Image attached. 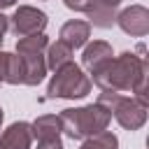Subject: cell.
I'll return each mask as SVG.
<instances>
[{
	"mask_svg": "<svg viewBox=\"0 0 149 149\" xmlns=\"http://www.w3.org/2000/svg\"><path fill=\"white\" fill-rule=\"evenodd\" d=\"M100 91H130L135 93L133 98L140 105H149L147 98V74H149V63L144 56H137L133 51H123L116 58L112 56L105 65H100L95 72H91Z\"/></svg>",
	"mask_w": 149,
	"mask_h": 149,
	"instance_id": "obj_1",
	"label": "cell"
},
{
	"mask_svg": "<svg viewBox=\"0 0 149 149\" xmlns=\"http://www.w3.org/2000/svg\"><path fill=\"white\" fill-rule=\"evenodd\" d=\"M58 119H61V133H65L70 140H86L91 135L107 130L112 114L102 105L93 102L84 107H68L58 114Z\"/></svg>",
	"mask_w": 149,
	"mask_h": 149,
	"instance_id": "obj_2",
	"label": "cell"
},
{
	"mask_svg": "<svg viewBox=\"0 0 149 149\" xmlns=\"http://www.w3.org/2000/svg\"><path fill=\"white\" fill-rule=\"evenodd\" d=\"M91 77L77 65L68 63L58 70H54V77L47 86V98H65V100H77L91 93Z\"/></svg>",
	"mask_w": 149,
	"mask_h": 149,
	"instance_id": "obj_3",
	"label": "cell"
},
{
	"mask_svg": "<svg viewBox=\"0 0 149 149\" xmlns=\"http://www.w3.org/2000/svg\"><path fill=\"white\" fill-rule=\"evenodd\" d=\"M109 114L126 130H137L147 123V105H140L135 98H126L121 93L114 100V105L109 107Z\"/></svg>",
	"mask_w": 149,
	"mask_h": 149,
	"instance_id": "obj_4",
	"label": "cell"
},
{
	"mask_svg": "<svg viewBox=\"0 0 149 149\" xmlns=\"http://www.w3.org/2000/svg\"><path fill=\"white\" fill-rule=\"evenodd\" d=\"M49 19L42 9L30 7V5H21L12 16H9V28L16 37H26V35H35V33H44Z\"/></svg>",
	"mask_w": 149,
	"mask_h": 149,
	"instance_id": "obj_5",
	"label": "cell"
},
{
	"mask_svg": "<svg viewBox=\"0 0 149 149\" xmlns=\"http://www.w3.org/2000/svg\"><path fill=\"white\" fill-rule=\"evenodd\" d=\"M119 28L130 37H144L149 33V9L144 5H130L116 14Z\"/></svg>",
	"mask_w": 149,
	"mask_h": 149,
	"instance_id": "obj_6",
	"label": "cell"
},
{
	"mask_svg": "<svg viewBox=\"0 0 149 149\" xmlns=\"http://www.w3.org/2000/svg\"><path fill=\"white\" fill-rule=\"evenodd\" d=\"M19 58H21V65H23V84L26 86H37L47 74L44 54L42 51H21Z\"/></svg>",
	"mask_w": 149,
	"mask_h": 149,
	"instance_id": "obj_7",
	"label": "cell"
},
{
	"mask_svg": "<svg viewBox=\"0 0 149 149\" xmlns=\"http://www.w3.org/2000/svg\"><path fill=\"white\" fill-rule=\"evenodd\" d=\"M30 144L33 133L28 121H16L0 135V149H30Z\"/></svg>",
	"mask_w": 149,
	"mask_h": 149,
	"instance_id": "obj_8",
	"label": "cell"
},
{
	"mask_svg": "<svg viewBox=\"0 0 149 149\" xmlns=\"http://www.w3.org/2000/svg\"><path fill=\"white\" fill-rule=\"evenodd\" d=\"M114 56L112 51V44L102 42V40H95L91 44L84 47V54H81V65L88 70V72H95L100 65H105L109 58Z\"/></svg>",
	"mask_w": 149,
	"mask_h": 149,
	"instance_id": "obj_9",
	"label": "cell"
},
{
	"mask_svg": "<svg viewBox=\"0 0 149 149\" xmlns=\"http://www.w3.org/2000/svg\"><path fill=\"white\" fill-rule=\"evenodd\" d=\"M91 37V23L88 21H68L61 26V42H65L72 49H79Z\"/></svg>",
	"mask_w": 149,
	"mask_h": 149,
	"instance_id": "obj_10",
	"label": "cell"
},
{
	"mask_svg": "<svg viewBox=\"0 0 149 149\" xmlns=\"http://www.w3.org/2000/svg\"><path fill=\"white\" fill-rule=\"evenodd\" d=\"M30 133L33 140H51V137H61V119L56 114H42L30 123Z\"/></svg>",
	"mask_w": 149,
	"mask_h": 149,
	"instance_id": "obj_11",
	"label": "cell"
},
{
	"mask_svg": "<svg viewBox=\"0 0 149 149\" xmlns=\"http://www.w3.org/2000/svg\"><path fill=\"white\" fill-rule=\"evenodd\" d=\"M72 47H68L65 42H54V44H49L47 47V70H58V68H63V65H68V63H72Z\"/></svg>",
	"mask_w": 149,
	"mask_h": 149,
	"instance_id": "obj_12",
	"label": "cell"
},
{
	"mask_svg": "<svg viewBox=\"0 0 149 149\" xmlns=\"http://www.w3.org/2000/svg\"><path fill=\"white\" fill-rule=\"evenodd\" d=\"M86 14H88V23L98 26V28H112L116 23V7H107V5L95 2V0Z\"/></svg>",
	"mask_w": 149,
	"mask_h": 149,
	"instance_id": "obj_13",
	"label": "cell"
},
{
	"mask_svg": "<svg viewBox=\"0 0 149 149\" xmlns=\"http://www.w3.org/2000/svg\"><path fill=\"white\" fill-rule=\"evenodd\" d=\"M79 149H119V137L109 130H102L98 135H91L84 140Z\"/></svg>",
	"mask_w": 149,
	"mask_h": 149,
	"instance_id": "obj_14",
	"label": "cell"
},
{
	"mask_svg": "<svg viewBox=\"0 0 149 149\" xmlns=\"http://www.w3.org/2000/svg\"><path fill=\"white\" fill-rule=\"evenodd\" d=\"M49 47V37L44 33H35V35H26L16 40V54L21 51H44Z\"/></svg>",
	"mask_w": 149,
	"mask_h": 149,
	"instance_id": "obj_15",
	"label": "cell"
},
{
	"mask_svg": "<svg viewBox=\"0 0 149 149\" xmlns=\"http://www.w3.org/2000/svg\"><path fill=\"white\" fill-rule=\"evenodd\" d=\"M5 84H23V65L19 54H7V68H5Z\"/></svg>",
	"mask_w": 149,
	"mask_h": 149,
	"instance_id": "obj_16",
	"label": "cell"
},
{
	"mask_svg": "<svg viewBox=\"0 0 149 149\" xmlns=\"http://www.w3.org/2000/svg\"><path fill=\"white\" fill-rule=\"evenodd\" d=\"M65 2V7L68 9H72V12H88L91 9V5H93V0H63Z\"/></svg>",
	"mask_w": 149,
	"mask_h": 149,
	"instance_id": "obj_17",
	"label": "cell"
},
{
	"mask_svg": "<svg viewBox=\"0 0 149 149\" xmlns=\"http://www.w3.org/2000/svg\"><path fill=\"white\" fill-rule=\"evenodd\" d=\"M37 149H63V142H61V137H51V140H40Z\"/></svg>",
	"mask_w": 149,
	"mask_h": 149,
	"instance_id": "obj_18",
	"label": "cell"
},
{
	"mask_svg": "<svg viewBox=\"0 0 149 149\" xmlns=\"http://www.w3.org/2000/svg\"><path fill=\"white\" fill-rule=\"evenodd\" d=\"M9 30V19L0 12V47H2V42H5V33Z\"/></svg>",
	"mask_w": 149,
	"mask_h": 149,
	"instance_id": "obj_19",
	"label": "cell"
},
{
	"mask_svg": "<svg viewBox=\"0 0 149 149\" xmlns=\"http://www.w3.org/2000/svg\"><path fill=\"white\" fill-rule=\"evenodd\" d=\"M5 68H7V51H0V84H5Z\"/></svg>",
	"mask_w": 149,
	"mask_h": 149,
	"instance_id": "obj_20",
	"label": "cell"
},
{
	"mask_svg": "<svg viewBox=\"0 0 149 149\" xmlns=\"http://www.w3.org/2000/svg\"><path fill=\"white\" fill-rule=\"evenodd\" d=\"M95 2H102V5H107V7H119V5H121V0H95Z\"/></svg>",
	"mask_w": 149,
	"mask_h": 149,
	"instance_id": "obj_21",
	"label": "cell"
},
{
	"mask_svg": "<svg viewBox=\"0 0 149 149\" xmlns=\"http://www.w3.org/2000/svg\"><path fill=\"white\" fill-rule=\"evenodd\" d=\"M12 5H16V0H0V9H7Z\"/></svg>",
	"mask_w": 149,
	"mask_h": 149,
	"instance_id": "obj_22",
	"label": "cell"
},
{
	"mask_svg": "<svg viewBox=\"0 0 149 149\" xmlns=\"http://www.w3.org/2000/svg\"><path fill=\"white\" fill-rule=\"evenodd\" d=\"M2 119H5V114H2V107H0V126H2Z\"/></svg>",
	"mask_w": 149,
	"mask_h": 149,
	"instance_id": "obj_23",
	"label": "cell"
}]
</instances>
